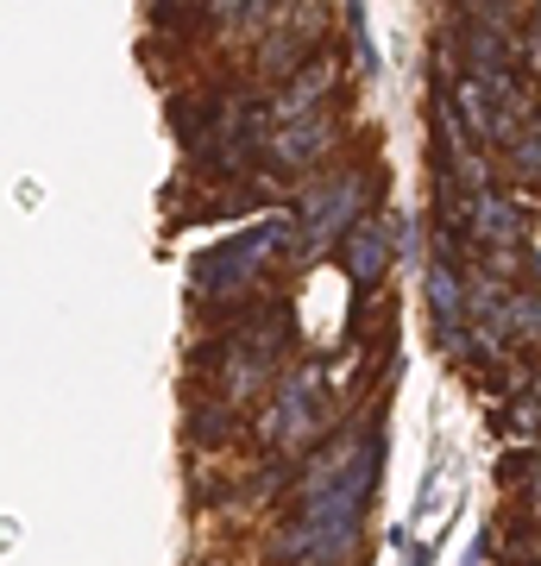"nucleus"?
<instances>
[{
	"instance_id": "f257e3e1",
	"label": "nucleus",
	"mask_w": 541,
	"mask_h": 566,
	"mask_svg": "<svg viewBox=\"0 0 541 566\" xmlns=\"http://www.w3.org/2000/svg\"><path fill=\"white\" fill-rule=\"evenodd\" d=\"M365 196H372L365 170H341L321 189H309V202H302V259H321V252L346 245V233L365 221Z\"/></svg>"
},
{
	"instance_id": "f03ea898",
	"label": "nucleus",
	"mask_w": 541,
	"mask_h": 566,
	"mask_svg": "<svg viewBox=\"0 0 541 566\" xmlns=\"http://www.w3.org/2000/svg\"><path fill=\"white\" fill-rule=\"evenodd\" d=\"M283 233H290V227H264V233H252V240H233V245H215V252H201L196 290H201V296H240L246 283L264 271L271 245H283Z\"/></svg>"
},
{
	"instance_id": "7ed1b4c3",
	"label": "nucleus",
	"mask_w": 541,
	"mask_h": 566,
	"mask_svg": "<svg viewBox=\"0 0 541 566\" xmlns=\"http://www.w3.org/2000/svg\"><path fill=\"white\" fill-rule=\"evenodd\" d=\"M315 390H321V365H302L296 378L278 390V409L264 416V434H271V441H283V447L309 441V434H315V422H321Z\"/></svg>"
},
{
	"instance_id": "20e7f679",
	"label": "nucleus",
	"mask_w": 541,
	"mask_h": 566,
	"mask_svg": "<svg viewBox=\"0 0 541 566\" xmlns=\"http://www.w3.org/2000/svg\"><path fill=\"white\" fill-rule=\"evenodd\" d=\"M341 264H346V277H353V290H372V283L391 271V233H384L378 214H365L353 233H346L341 245Z\"/></svg>"
},
{
	"instance_id": "39448f33",
	"label": "nucleus",
	"mask_w": 541,
	"mask_h": 566,
	"mask_svg": "<svg viewBox=\"0 0 541 566\" xmlns=\"http://www.w3.org/2000/svg\"><path fill=\"white\" fill-rule=\"evenodd\" d=\"M327 88H334V63H327V57H309V70H302V76L278 95V120H290V126H296V120H315V102L327 95Z\"/></svg>"
},
{
	"instance_id": "423d86ee",
	"label": "nucleus",
	"mask_w": 541,
	"mask_h": 566,
	"mask_svg": "<svg viewBox=\"0 0 541 566\" xmlns=\"http://www.w3.org/2000/svg\"><path fill=\"white\" fill-rule=\"evenodd\" d=\"M321 145H327V120L315 114V120H296L290 133L271 139V164H278V170H302V164L321 158Z\"/></svg>"
},
{
	"instance_id": "0eeeda50",
	"label": "nucleus",
	"mask_w": 541,
	"mask_h": 566,
	"mask_svg": "<svg viewBox=\"0 0 541 566\" xmlns=\"http://www.w3.org/2000/svg\"><path fill=\"white\" fill-rule=\"evenodd\" d=\"M510 164H517L522 177H541V114L522 126L517 139H510Z\"/></svg>"
}]
</instances>
